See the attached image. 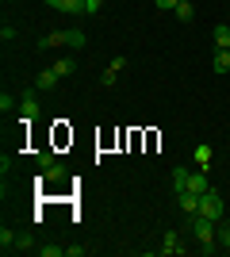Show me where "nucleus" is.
<instances>
[{"label":"nucleus","instance_id":"f257e3e1","mask_svg":"<svg viewBox=\"0 0 230 257\" xmlns=\"http://www.w3.org/2000/svg\"><path fill=\"white\" fill-rule=\"evenodd\" d=\"M199 215H207V219H215V223L222 219V196L215 192V188H207V192L199 196Z\"/></svg>","mask_w":230,"mask_h":257},{"label":"nucleus","instance_id":"f03ea898","mask_svg":"<svg viewBox=\"0 0 230 257\" xmlns=\"http://www.w3.org/2000/svg\"><path fill=\"white\" fill-rule=\"evenodd\" d=\"M176 204H180V211H184V219H192V215H199V196H196V192H176Z\"/></svg>","mask_w":230,"mask_h":257},{"label":"nucleus","instance_id":"7ed1b4c3","mask_svg":"<svg viewBox=\"0 0 230 257\" xmlns=\"http://www.w3.org/2000/svg\"><path fill=\"white\" fill-rule=\"evenodd\" d=\"M54 46H69V35L66 31H50L39 39V50H54Z\"/></svg>","mask_w":230,"mask_h":257},{"label":"nucleus","instance_id":"20e7f679","mask_svg":"<svg viewBox=\"0 0 230 257\" xmlns=\"http://www.w3.org/2000/svg\"><path fill=\"white\" fill-rule=\"evenodd\" d=\"M46 4L58 12H69V16H85V0H46Z\"/></svg>","mask_w":230,"mask_h":257},{"label":"nucleus","instance_id":"39448f33","mask_svg":"<svg viewBox=\"0 0 230 257\" xmlns=\"http://www.w3.org/2000/svg\"><path fill=\"white\" fill-rule=\"evenodd\" d=\"M161 253H184V242H180L176 230H169V234L161 238Z\"/></svg>","mask_w":230,"mask_h":257},{"label":"nucleus","instance_id":"423d86ee","mask_svg":"<svg viewBox=\"0 0 230 257\" xmlns=\"http://www.w3.org/2000/svg\"><path fill=\"white\" fill-rule=\"evenodd\" d=\"M211 39H215V50H230V23H219L211 31Z\"/></svg>","mask_w":230,"mask_h":257},{"label":"nucleus","instance_id":"0eeeda50","mask_svg":"<svg viewBox=\"0 0 230 257\" xmlns=\"http://www.w3.org/2000/svg\"><path fill=\"white\" fill-rule=\"evenodd\" d=\"M20 115H23V123H31V119L39 115V100H35V96H23L20 100Z\"/></svg>","mask_w":230,"mask_h":257},{"label":"nucleus","instance_id":"6e6552de","mask_svg":"<svg viewBox=\"0 0 230 257\" xmlns=\"http://www.w3.org/2000/svg\"><path fill=\"white\" fill-rule=\"evenodd\" d=\"M39 177H43V181H66L69 173H66V165H58V161H54V165H46V169H39Z\"/></svg>","mask_w":230,"mask_h":257},{"label":"nucleus","instance_id":"1a4fd4ad","mask_svg":"<svg viewBox=\"0 0 230 257\" xmlns=\"http://www.w3.org/2000/svg\"><path fill=\"white\" fill-rule=\"evenodd\" d=\"M188 181H192V173H188L184 165H176V169H173V188H176V192H188Z\"/></svg>","mask_w":230,"mask_h":257},{"label":"nucleus","instance_id":"9d476101","mask_svg":"<svg viewBox=\"0 0 230 257\" xmlns=\"http://www.w3.org/2000/svg\"><path fill=\"white\" fill-rule=\"evenodd\" d=\"M211 69H215V73H230V50H215V62H211Z\"/></svg>","mask_w":230,"mask_h":257},{"label":"nucleus","instance_id":"9b49d317","mask_svg":"<svg viewBox=\"0 0 230 257\" xmlns=\"http://www.w3.org/2000/svg\"><path fill=\"white\" fill-rule=\"evenodd\" d=\"M211 184H207V177H203V169L199 173H192V181H188V192H196V196H203Z\"/></svg>","mask_w":230,"mask_h":257},{"label":"nucleus","instance_id":"f8f14e48","mask_svg":"<svg viewBox=\"0 0 230 257\" xmlns=\"http://www.w3.org/2000/svg\"><path fill=\"white\" fill-rule=\"evenodd\" d=\"M58 81H62V77H58L54 69H43V73H39V92H50Z\"/></svg>","mask_w":230,"mask_h":257},{"label":"nucleus","instance_id":"ddd939ff","mask_svg":"<svg viewBox=\"0 0 230 257\" xmlns=\"http://www.w3.org/2000/svg\"><path fill=\"white\" fill-rule=\"evenodd\" d=\"M211 154H215V150H211L207 142H199V146H196V165H199V169H207V165H211Z\"/></svg>","mask_w":230,"mask_h":257},{"label":"nucleus","instance_id":"4468645a","mask_svg":"<svg viewBox=\"0 0 230 257\" xmlns=\"http://www.w3.org/2000/svg\"><path fill=\"white\" fill-rule=\"evenodd\" d=\"M50 69H54L58 77H73V73H77V62H69V58H62V62H54V65H50Z\"/></svg>","mask_w":230,"mask_h":257},{"label":"nucleus","instance_id":"2eb2a0df","mask_svg":"<svg viewBox=\"0 0 230 257\" xmlns=\"http://www.w3.org/2000/svg\"><path fill=\"white\" fill-rule=\"evenodd\" d=\"M192 16H196L192 0H180V4H176V20H180V23H192Z\"/></svg>","mask_w":230,"mask_h":257},{"label":"nucleus","instance_id":"dca6fc26","mask_svg":"<svg viewBox=\"0 0 230 257\" xmlns=\"http://www.w3.org/2000/svg\"><path fill=\"white\" fill-rule=\"evenodd\" d=\"M16 230H8V226H4V230H0V249H4V253H12V249H16Z\"/></svg>","mask_w":230,"mask_h":257},{"label":"nucleus","instance_id":"f3484780","mask_svg":"<svg viewBox=\"0 0 230 257\" xmlns=\"http://www.w3.org/2000/svg\"><path fill=\"white\" fill-rule=\"evenodd\" d=\"M16 249H20V253H31V249H39L35 234H20V238H16Z\"/></svg>","mask_w":230,"mask_h":257},{"label":"nucleus","instance_id":"a211bd4d","mask_svg":"<svg viewBox=\"0 0 230 257\" xmlns=\"http://www.w3.org/2000/svg\"><path fill=\"white\" fill-rule=\"evenodd\" d=\"M39 253L43 257H66V246H50V242H46V246H39Z\"/></svg>","mask_w":230,"mask_h":257},{"label":"nucleus","instance_id":"6ab92c4d","mask_svg":"<svg viewBox=\"0 0 230 257\" xmlns=\"http://www.w3.org/2000/svg\"><path fill=\"white\" fill-rule=\"evenodd\" d=\"M219 242L230 249V219H219Z\"/></svg>","mask_w":230,"mask_h":257},{"label":"nucleus","instance_id":"aec40b11","mask_svg":"<svg viewBox=\"0 0 230 257\" xmlns=\"http://www.w3.org/2000/svg\"><path fill=\"white\" fill-rule=\"evenodd\" d=\"M66 35H69V46H73V50H81V46L88 43V39H85V31H66Z\"/></svg>","mask_w":230,"mask_h":257},{"label":"nucleus","instance_id":"412c9836","mask_svg":"<svg viewBox=\"0 0 230 257\" xmlns=\"http://www.w3.org/2000/svg\"><path fill=\"white\" fill-rule=\"evenodd\" d=\"M115 77H119V73H115V69H111V65H108V69L100 73V85H115Z\"/></svg>","mask_w":230,"mask_h":257},{"label":"nucleus","instance_id":"4be33fe9","mask_svg":"<svg viewBox=\"0 0 230 257\" xmlns=\"http://www.w3.org/2000/svg\"><path fill=\"white\" fill-rule=\"evenodd\" d=\"M100 4H104V0H85V16H96Z\"/></svg>","mask_w":230,"mask_h":257},{"label":"nucleus","instance_id":"5701e85b","mask_svg":"<svg viewBox=\"0 0 230 257\" xmlns=\"http://www.w3.org/2000/svg\"><path fill=\"white\" fill-rule=\"evenodd\" d=\"M176 4L180 0H157V12H176Z\"/></svg>","mask_w":230,"mask_h":257},{"label":"nucleus","instance_id":"b1692460","mask_svg":"<svg viewBox=\"0 0 230 257\" xmlns=\"http://www.w3.org/2000/svg\"><path fill=\"white\" fill-rule=\"evenodd\" d=\"M0 39H4V43H12V39H16V27H8V23H4V27H0Z\"/></svg>","mask_w":230,"mask_h":257},{"label":"nucleus","instance_id":"393cba45","mask_svg":"<svg viewBox=\"0 0 230 257\" xmlns=\"http://www.w3.org/2000/svg\"><path fill=\"white\" fill-rule=\"evenodd\" d=\"M85 253H88L85 246H66V257H85Z\"/></svg>","mask_w":230,"mask_h":257},{"label":"nucleus","instance_id":"a878e982","mask_svg":"<svg viewBox=\"0 0 230 257\" xmlns=\"http://www.w3.org/2000/svg\"><path fill=\"white\" fill-rule=\"evenodd\" d=\"M46 165H54V154L43 150V154H39V169H46Z\"/></svg>","mask_w":230,"mask_h":257}]
</instances>
